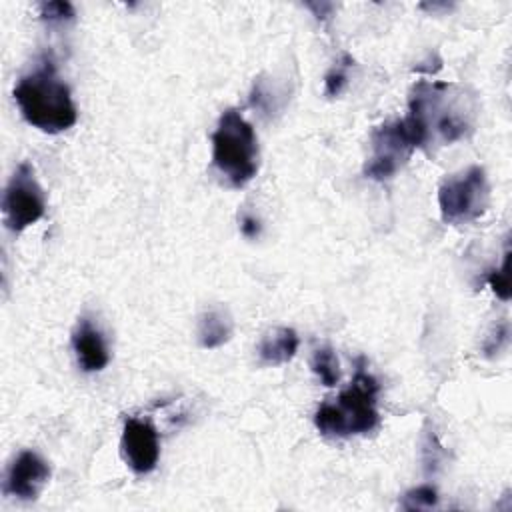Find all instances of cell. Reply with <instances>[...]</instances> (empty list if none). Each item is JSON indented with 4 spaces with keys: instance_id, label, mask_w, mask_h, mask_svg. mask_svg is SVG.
I'll use <instances>...</instances> for the list:
<instances>
[{
    "instance_id": "6da1fadb",
    "label": "cell",
    "mask_w": 512,
    "mask_h": 512,
    "mask_svg": "<svg viewBox=\"0 0 512 512\" xmlns=\"http://www.w3.org/2000/svg\"><path fill=\"white\" fill-rule=\"evenodd\" d=\"M476 114L474 98L446 82L420 80L408 98V114L402 118L410 130L416 148L440 140L456 142L472 130Z\"/></svg>"
},
{
    "instance_id": "7a4b0ae2",
    "label": "cell",
    "mask_w": 512,
    "mask_h": 512,
    "mask_svg": "<svg viewBox=\"0 0 512 512\" xmlns=\"http://www.w3.org/2000/svg\"><path fill=\"white\" fill-rule=\"evenodd\" d=\"M14 100L28 124L58 134L76 124L78 112L66 82L58 76L50 58L24 74L14 86Z\"/></svg>"
},
{
    "instance_id": "3957f363",
    "label": "cell",
    "mask_w": 512,
    "mask_h": 512,
    "mask_svg": "<svg viewBox=\"0 0 512 512\" xmlns=\"http://www.w3.org/2000/svg\"><path fill=\"white\" fill-rule=\"evenodd\" d=\"M376 394L378 382L364 370L360 360L350 386L338 394L336 402H324L316 410V428L320 434L332 438H346L374 430L380 422L376 410Z\"/></svg>"
},
{
    "instance_id": "277c9868",
    "label": "cell",
    "mask_w": 512,
    "mask_h": 512,
    "mask_svg": "<svg viewBox=\"0 0 512 512\" xmlns=\"http://www.w3.org/2000/svg\"><path fill=\"white\" fill-rule=\"evenodd\" d=\"M212 160L234 188L248 184L258 172L256 132L236 108L224 110L212 132Z\"/></svg>"
},
{
    "instance_id": "5b68a950",
    "label": "cell",
    "mask_w": 512,
    "mask_h": 512,
    "mask_svg": "<svg viewBox=\"0 0 512 512\" xmlns=\"http://www.w3.org/2000/svg\"><path fill=\"white\" fill-rule=\"evenodd\" d=\"M442 220L448 224H470L478 220L490 204V184L482 166H470L448 176L438 188Z\"/></svg>"
},
{
    "instance_id": "8992f818",
    "label": "cell",
    "mask_w": 512,
    "mask_h": 512,
    "mask_svg": "<svg viewBox=\"0 0 512 512\" xmlns=\"http://www.w3.org/2000/svg\"><path fill=\"white\" fill-rule=\"evenodd\" d=\"M44 212L46 196L40 182L36 180L34 168L30 162H20L4 188V224L12 232H22L30 224L38 222L44 216Z\"/></svg>"
},
{
    "instance_id": "52a82bcc",
    "label": "cell",
    "mask_w": 512,
    "mask_h": 512,
    "mask_svg": "<svg viewBox=\"0 0 512 512\" xmlns=\"http://www.w3.org/2000/svg\"><path fill=\"white\" fill-rule=\"evenodd\" d=\"M372 154L364 166V174L370 180H390L410 160L416 150V142L406 128L404 120L388 122L378 126L372 136Z\"/></svg>"
},
{
    "instance_id": "ba28073f",
    "label": "cell",
    "mask_w": 512,
    "mask_h": 512,
    "mask_svg": "<svg viewBox=\"0 0 512 512\" xmlns=\"http://www.w3.org/2000/svg\"><path fill=\"white\" fill-rule=\"evenodd\" d=\"M122 456L136 474H148L156 468L160 456V440L156 428L142 418L128 416L122 428Z\"/></svg>"
},
{
    "instance_id": "9c48e42d",
    "label": "cell",
    "mask_w": 512,
    "mask_h": 512,
    "mask_svg": "<svg viewBox=\"0 0 512 512\" xmlns=\"http://www.w3.org/2000/svg\"><path fill=\"white\" fill-rule=\"evenodd\" d=\"M50 478L48 462L34 450H22L10 464L4 478V494L20 500H34Z\"/></svg>"
},
{
    "instance_id": "30bf717a",
    "label": "cell",
    "mask_w": 512,
    "mask_h": 512,
    "mask_svg": "<svg viewBox=\"0 0 512 512\" xmlns=\"http://www.w3.org/2000/svg\"><path fill=\"white\" fill-rule=\"evenodd\" d=\"M72 348L76 360L84 372H98L102 370L108 360V346L100 332V328L86 316H82L72 332Z\"/></svg>"
},
{
    "instance_id": "8fae6325",
    "label": "cell",
    "mask_w": 512,
    "mask_h": 512,
    "mask_svg": "<svg viewBox=\"0 0 512 512\" xmlns=\"http://www.w3.org/2000/svg\"><path fill=\"white\" fill-rule=\"evenodd\" d=\"M298 344H300V340H298L296 330H292L288 326L272 328L262 336V340L258 344L260 362L268 364V366L286 364L294 358Z\"/></svg>"
},
{
    "instance_id": "7c38bea8",
    "label": "cell",
    "mask_w": 512,
    "mask_h": 512,
    "mask_svg": "<svg viewBox=\"0 0 512 512\" xmlns=\"http://www.w3.org/2000/svg\"><path fill=\"white\" fill-rule=\"evenodd\" d=\"M234 320L224 308H208L198 316L196 338L202 348H218L232 338Z\"/></svg>"
},
{
    "instance_id": "4fadbf2b",
    "label": "cell",
    "mask_w": 512,
    "mask_h": 512,
    "mask_svg": "<svg viewBox=\"0 0 512 512\" xmlns=\"http://www.w3.org/2000/svg\"><path fill=\"white\" fill-rule=\"evenodd\" d=\"M312 372L320 378L324 386H336L340 380V362L330 346H320L314 350L310 360Z\"/></svg>"
},
{
    "instance_id": "5bb4252c",
    "label": "cell",
    "mask_w": 512,
    "mask_h": 512,
    "mask_svg": "<svg viewBox=\"0 0 512 512\" xmlns=\"http://www.w3.org/2000/svg\"><path fill=\"white\" fill-rule=\"evenodd\" d=\"M438 504V494L432 486H418L404 494L402 508L406 510H428Z\"/></svg>"
},
{
    "instance_id": "9a60e30c",
    "label": "cell",
    "mask_w": 512,
    "mask_h": 512,
    "mask_svg": "<svg viewBox=\"0 0 512 512\" xmlns=\"http://www.w3.org/2000/svg\"><path fill=\"white\" fill-rule=\"evenodd\" d=\"M352 64H354V60H352L348 54H344L342 60L326 74L324 84H326V94H328V96H338V94L342 92V88H344L346 82H348V68H350Z\"/></svg>"
},
{
    "instance_id": "2e32d148",
    "label": "cell",
    "mask_w": 512,
    "mask_h": 512,
    "mask_svg": "<svg viewBox=\"0 0 512 512\" xmlns=\"http://www.w3.org/2000/svg\"><path fill=\"white\" fill-rule=\"evenodd\" d=\"M40 18L48 22H62V20H72L74 18V6L64 0H54V2H42L38 6Z\"/></svg>"
},
{
    "instance_id": "e0dca14e",
    "label": "cell",
    "mask_w": 512,
    "mask_h": 512,
    "mask_svg": "<svg viewBox=\"0 0 512 512\" xmlns=\"http://www.w3.org/2000/svg\"><path fill=\"white\" fill-rule=\"evenodd\" d=\"M508 256L510 252H504V260H502V268L500 270H490L486 280L490 284V288L496 292V296H500L502 300L510 298V288H508Z\"/></svg>"
},
{
    "instance_id": "ac0fdd59",
    "label": "cell",
    "mask_w": 512,
    "mask_h": 512,
    "mask_svg": "<svg viewBox=\"0 0 512 512\" xmlns=\"http://www.w3.org/2000/svg\"><path fill=\"white\" fill-rule=\"evenodd\" d=\"M506 342H508V322L502 320V322H498V324L494 326V330H492L490 336L486 338V342H484V352H486L488 356H492L494 352H500V350L506 346Z\"/></svg>"
},
{
    "instance_id": "d6986e66",
    "label": "cell",
    "mask_w": 512,
    "mask_h": 512,
    "mask_svg": "<svg viewBox=\"0 0 512 512\" xmlns=\"http://www.w3.org/2000/svg\"><path fill=\"white\" fill-rule=\"evenodd\" d=\"M240 230H242V234H244L246 238H256V236L260 234V222H258L254 216L246 214V216L242 218V222H240Z\"/></svg>"
}]
</instances>
